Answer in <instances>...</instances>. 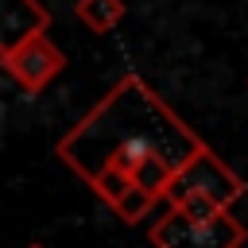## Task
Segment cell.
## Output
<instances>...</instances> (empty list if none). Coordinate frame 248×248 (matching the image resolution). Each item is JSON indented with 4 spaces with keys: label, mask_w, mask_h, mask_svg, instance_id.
Instances as JSON below:
<instances>
[{
    "label": "cell",
    "mask_w": 248,
    "mask_h": 248,
    "mask_svg": "<svg viewBox=\"0 0 248 248\" xmlns=\"http://www.w3.org/2000/svg\"><path fill=\"white\" fill-rule=\"evenodd\" d=\"M202 147V136L140 74H124L58 140L62 163L85 182H93L105 167L136 174L151 159L182 170Z\"/></svg>",
    "instance_id": "obj_1"
},
{
    "label": "cell",
    "mask_w": 248,
    "mask_h": 248,
    "mask_svg": "<svg viewBox=\"0 0 248 248\" xmlns=\"http://www.w3.org/2000/svg\"><path fill=\"white\" fill-rule=\"evenodd\" d=\"M155 248H240L244 225L232 213H221L213 221H190L174 209H167L151 229Z\"/></svg>",
    "instance_id": "obj_2"
},
{
    "label": "cell",
    "mask_w": 248,
    "mask_h": 248,
    "mask_svg": "<svg viewBox=\"0 0 248 248\" xmlns=\"http://www.w3.org/2000/svg\"><path fill=\"white\" fill-rule=\"evenodd\" d=\"M186 194H205V198H213L221 209H229V205L244 194V182H240V174H236L232 167H225L209 147H202V151L174 174V182H170V190H167V202H178V198H186Z\"/></svg>",
    "instance_id": "obj_3"
},
{
    "label": "cell",
    "mask_w": 248,
    "mask_h": 248,
    "mask_svg": "<svg viewBox=\"0 0 248 248\" xmlns=\"http://www.w3.org/2000/svg\"><path fill=\"white\" fill-rule=\"evenodd\" d=\"M0 62H4V70H8V74H12L27 93H39V89H46V81H50V78H58V74H62L66 54H62L46 35H39V39L23 43L19 50L4 54Z\"/></svg>",
    "instance_id": "obj_4"
},
{
    "label": "cell",
    "mask_w": 248,
    "mask_h": 248,
    "mask_svg": "<svg viewBox=\"0 0 248 248\" xmlns=\"http://www.w3.org/2000/svg\"><path fill=\"white\" fill-rule=\"evenodd\" d=\"M46 27H50V12L39 0H0V58L46 35Z\"/></svg>",
    "instance_id": "obj_5"
},
{
    "label": "cell",
    "mask_w": 248,
    "mask_h": 248,
    "mask_svg": "<svg viewBox=\"0 0 248 248\" xmlns=\"http://www.w3.org/2000/svg\"><path fill=\"white\" fill-rule=\"evenodd\" d=\"M74 12L89 31H112L124 19V0H78Z\"/></svg>",
    "instance_id": "obj_6"
},
{
    "label": "cell",
    "mask_w": 248,
    "mask_h": 248,
    "mask_svg": "<svg viewBox=\"0 0 248 248\" xmlns=\"http://www.w3.org/2000/svg\"><path fill=\"white\" fill-rule=\"evenodd\" d=\"M89 186H93V194H97L101 202H108V205L116 209V205L132 194V186H136V182H132V174H128V170H120V167H105Z\"/></svg>",
    "instance_id": "obj_7"
},
{
    "label": "cell",
    "mask_w": 248,
    "mask_h": 248,
    "mask_svg": "<svg viewBox=\"0 0 248 248\" xmlns=\"http://www.w3.org/2000/svg\"><path fill=\"white\" fill-rule=\"evenodd\" d=\"M170 209L182 213V217H190V221H213V217L229 213V209H221V205H217L213 198H205V194H186V198L170 202Z\"/></svg>",
    "instance_id": "obj_8"
},
{
    "label": "cell",
    "mask_w": 248,
    "mask_h": 248,
    "mask_svg": "<svg viewBox=\"0 0 248 248\" xmlns=\"http://www.w3.org/2000/svg\"><path fill=\"white\" fill-rule=\"evenodd\" d=\"M151 205H155V198H151L147 190L132 186V194L116 205V217H120V221H128V225H136V221H143V217L151 213Z\"/></svg>",
    "instance_id": "obj_9"
},
{
    "label": "cell",
    "mask_w": 248,
    "mask_h": 248,
    "mask_svg": "<svg viewBox=\"0 0 248 248\" xmlns=\"http://www.w3.org/2000/svg\"><path fill=\"white\" fill-rule=\"evenodd\" d=\"M27 248H46V244H27Z\"/></svg>",
    "instance_id": "obj_10"
}]
</instances>
